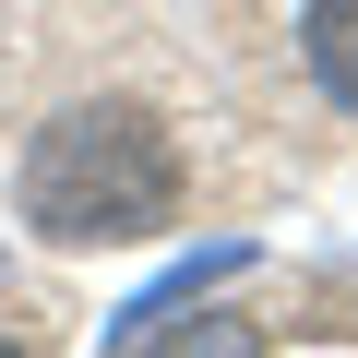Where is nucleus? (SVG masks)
Segmentation results:
<instances>
[{
    "label": "nucleus",
    "instance_id": "2",
    "mask_svg": "<svg viewBox=\"0 0 358 358\" xmlns=\"http://www.w3.org/2000/svg\"><path fill=\"white\" fill-rule=\"evenodd\" d=\"M299 60H310V84L358 120V0H310V13H299Z\"/></svg>",
    "mask_w": 358,
    "mask_h": 358
},
{
    "label": "nucleus",
    "instance_id": "1",
    "mask_svg": "<svg viewBox=\"0 0 358 358\" xmlns=\"http://www.w3.org/2000/svg\"><path fill=\"white\" fill-rule=\"evenodd\" d=\"M13 203L36 239L60 251H108V239H155L179 215V143L155 108L131 96H96V108H60L36 143H24V179Z\"/></svg>",
    "mask_w": 358,
    "mask_h": 358
},
{
    "label": "nucleus",
    "instance_id": "3",
    "mask_svg": "<svg viewBox=\"0 0 358 358\" xmlns=\"http://www.w3.org/2000/svg\"><path fill=\"white\" fill-rule=\"evenodd\" d=\"M120 358H263V334L239 310H203V334L192 322H120Z\"/></svg>",
    "mask_w": 358,
    "mask_h": 358
},
{
    "label": "nucleus",
    "instance_id": "4",
    "mask_svg": "<svg viewBox=\"0 0 358 358\" xmlns=\"http://www.w3.org/2000/svg\"><path fill=\"white\" fill-rule=\"evenodd\" d=\"M0 358H13V346H0Z\"/></svg>",
    "mask_w": 358,
    "mask_h": 358
}]
</instances>
